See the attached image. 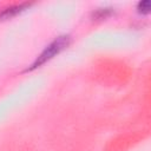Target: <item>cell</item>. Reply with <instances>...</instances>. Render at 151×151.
Wrapping results in <instances>:
<instances>
[{
  "label": "cell",
  "mask_w": 151,
  "mask_h": 151,
  "mask_svg": "<svg viewBox=\"0 0 151 151\" xmlns=\"http://www.w3.org/2000/svg\"><path fill=\"white\" fill-rule=\"evenodd\" d=\"M71 42V37L68 34H64V35H59L53 41H51L44 50L42 52L35 58V60L32 63V65L29 67H27L26 71H32L37 67H40L42 64H45L46 61H48L50 59H52L54 55H57L58 53H60L64 48H66Z\"/></svg>",
  "instance_id": "6da1fadb"
},
{
  "label": "cell",
  "mask_w": 151,
  "mask_h": 151,
  "mask_svg": "<svg viewBox=\"0 0 151 151\" xmlns=\"http://www.w3.org/2000/svg\"><path fill=\"white\" fill-rule=\"evenodd\" d=\"M28 6H29V4H27V2L9 6V7L5 8V9H4V11L0 13V18H1V19H9V18H12V17L17 15L18 13L22 12L24 9H26Z\"/></svg>",
  "instance_id": "7a4b0ae2"
},
{
  "label": "cell",
  "mask_w": 151,
  "mask_h": 151,
  "mask_svg": "<svg viewBox=\"0 0 151 151\" xmlns=\"http://www.w3.org/2000/svg\"><path fill=\"white\" fill-rule=\"evenodd\" d=\"M150 1L149 0H143V1H139L138 5H137V9L139 13L142 14H147L150 13Z\"/></svg>",
  "instance_id": "3957f363"
}]
</instances>
